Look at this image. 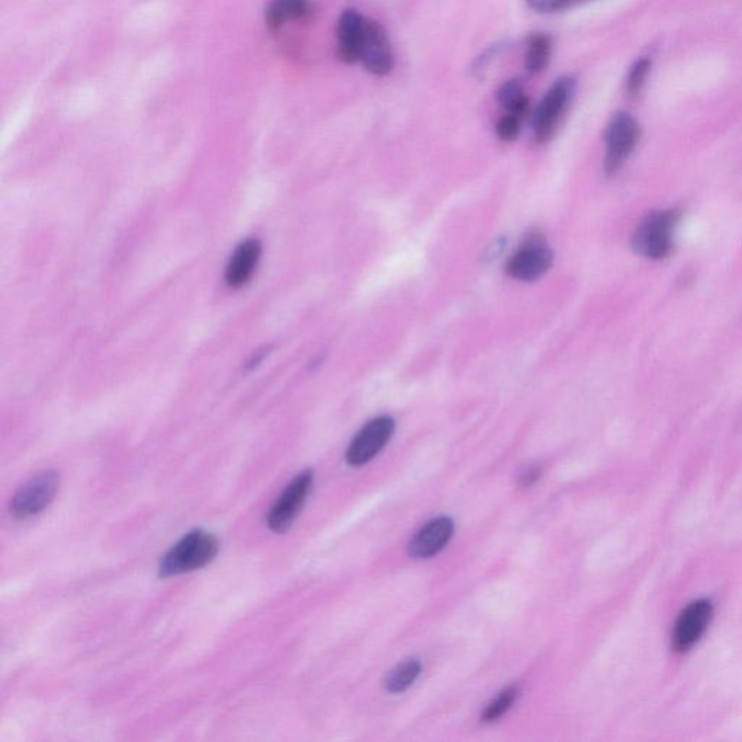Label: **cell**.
Returning <instances> with one entry per match:
<instances>
[{"label": "cell", "instance_id": "cell-1", "mask_svg": "<svg viewBox=\"0 0 742 742\" xmlns=\"http://www.w3.org/2000/svg\"><path fill=\"white\" fill-rule=\"evenodd\" d=\"M218 551L219 541L214 534L203 529H193L161 558L158 576L169 579L202 569L215 560Z\"/></svg>", "mask_w": 742, "mask_h": 742}, {"label": "cell", "instance_id": "cell-18", "mask_svg": "<svg viewBox=\"0 0 742 742\" xmlns=\"http://www.w3.org/2000/svg\"><path fill=\"white\" fill-rule=\"evenodd\" d=\"M516 698H518V689H516V687H509V689H506L505 692L500 693L498 698L493 700V702L490 703L489 706H487L486 711L483 712V721H498L500 716L506 714V712L511 709V706L514 705Z\"/></svg>", "mask_w": 742, "mask_h": 742}, {"label": "cell", "instance_id": "cell-19", "mask_svg": "<svg viewBox=\"0 0 742 742\" xmlns=\"http://www.w3.org/2000/svg\"><path fill=\"white\" fill-rule=\"evenodd\" d=\"M650 70L651 60H648V58H640V60H637L632 64L627 77V90L629 95H637V93H640V90L643 89V86L645 85V80H647L648 74H650Z\"/></svg>", "mask_w": 742, "mask_h": 742}, {"label": "cell", "instance_id": "cell-14", "mask_svg": "<svg viewBox=\"0 0 742 742\" xmlns=\"http://www.w3.org/2000/svg\"><path fill=\"white\" fill-rule=\"evenodd\" d=\"M311 14L309 0H272L266 12L269 28L283 27L287 22L300 21Z\"/></svg>", "mask_w": 742, "mask_h": 742}, {"label": "cell", "instance_id": "cell-15", "mask_svg": "<svg viewBox=\"0 0 742 742\" xmlns=\"http://www.w3.org/2000/svg\"><path fill=\"white\" fill-rule=\"evenodd\" d=\"M499 105L505 109L506 114L524 118L529 111V99L525 93L524 86L516 80L503 83L498 90Z\"/></svg>", "mask_w": 742, "mask_h": 742}, {"label": "cell", "instance_id": "cell-20", "mask_svg": "<svg viewBox=\"0 0 742 742\" xmlns=\"http://www.w3.org/2000/svg\"><path fill=\"white\" fill-rule=\"evenodd\" d=\"M521 118L514 115H503L496 124V135L502 141H514L521 134Z\"/></svg>", "mask_w": 742, "mask_h": 742}, {"label": "cell", "instance_id": "cell-9", "mask_svg": "<svg viewBox=\"0 0 742 742\" xmlns=\"http://www.w3.org/2000/svg\"><path fill=\"white\" fill-rule=\"evenodd\" d=\"M714 615L711 600L700 599L690 603L680 614L671 635V647L676 653H687L705 634Z\"/></svg>", "mask_w": 742, "mask_h": 742}, {"label": "cell", "instance_id": "cell-10", "mask_svg": "<svg viewBox=\"0 0 742 742\" xmlns=\"http://www.w3.org/2000/svg\"><path fill=\"white\" fill-rule=\"evenodd\" d=\"M360 63L374 76H386L392 72L395 57L389 35L379 22H367L366 38L361 50Z\"/></svg>", "mask_w": 742, "mask_h": 742}, {"label": "cell", "instance_id": "cell-16", "mask_svg": "<svg viewBox=\"0 0 742 742\" xmlns=\"http://www.w3.org/2000/svg\"><path fill=\"white\" fill-rule=\"evenodd\" d=\"M551 43L550 38L544 34H534L528 40L527 51H525V69L529 74L544 72L550 63Z\"/></svg>", "mask_w": 742, "mask_h": 742}, {"label": "cell", "instance_id": "cell-5", "mask_svg": "<svg viewBox=\"0 0 742 742\" xmlns=\"http://www.w3.org/2000/svg\"><path fill=\"white\" fill-rule=\"evenodd\" d=\"M553 251L543 235L531 234L509 258L506 273L519 282H534L550 270Z\"/></svg>", "mask_w": 742, "mask_h": 742}, {"label": "cell", "instance_id": "cell-8", "mask_svg": "<svg viewBox=\"0 0 742 742\" xmlns=\"http://www.w3.org/2000/svg\"><path fill=\"white\" fill-rule=\"evenodd\" d=\"M395 428L396 424L392 416H379L370 421L358 432L357 437L348 447L347 454H345L347 463L354 467L369 463L389 443Z\"/></svg>", "mask_w": 742, "mask_h": 742}, {"label": "cell", "instance_id": "cell-2", "mask_svg": "<svg viewBox=\"0 0 742 742\" xmlns=\"http://www.w3.org/2000/svg\"><path fill=\"white\" fill-rule=\"evenodd\" d=\"M682 214L677 209L650 212L632 235V248L648 260H664L674 248V231Z\"/></svg>", "mask_w": 742, "mask_h": 742}, {"label": "cell", "instance_id": "cell-22", "mask_svg": "<svg viewBox=\"0 0 742 742\" xmlns=\"http://www.w3.org/2000/svg\"><path fill=\"white\" fill-rule=\"evenodd\" d=\"M541 477V470L538 467H531V469L525 470L524 473L519 476V485L522 487H529L534 485Z\"/></svg>", "mask_w": 742, "mask_h": 742}, {"label": "cell", "instance_id": "cell-12", "mask_svg": "<svg viewBox=\"0 0 742 742\" xmlns=\"http://www.w3.org/2000/svg\"><path fill=\"white\" fill-rule=\"evenodd\" d=\"M454 534V521L447 516L434 519L425 525L409 544V553L414 558H431L443 551Z\"/></svg>", "mask_w": 742, "mask_h": 742}, {"label": "cell", "instance_id": "cell-11", "mask_svg": "<svg viewBox=\"0 0 742 742\" xmlns=\"http://www.w3.org/2000/svg\"><path fill=\"white\" fill-rule=\"evenodd\" d=\"M369 19L357 11H345L338 19L337 48L338 57L347 64L360 63L361 50L366 38Z\"/></svg>", "mask_w": 742, "mask_h": 742}, {"label": "cell", "instance_id": "cell-7", "mask_svg": "<svg viewBox=\"0 0 742 742\" xmlns=\"http://www.w3.org/2000/svg\"><path fill=\"white\" fill-rule=\"evenodd\" d=\"M312 482H314V473L306 470L298 474L286 487L285 492L274 503L269 518H267V524L272 531L283 534L290 528L296 516L299 515L300 509L305 505L306 498L311 492Z\"/></svg>", "mask_w": 742, "mask_h": 742}, {"label": "cell", "instance_id": "cell-3", "mask_svg": "<svg viewBox=\"0 0 742 742\" xmlns=\"http://www.w3.org/2000/svg\"><path fill=\"white\" fill-rule=\"evenodd\" d=\"M576 95V80L564 76L554 82L532 112V129L537 143H547L554 137L571 100Z\"/></svg>", "mask_w": 742, "mask_h": 742}, {"label": "cell", "instance_id": "cell-13", "mask_svg": "<svg viewBox=\"0 0 742 742\" xmlns=\"http://www.w3.org/2000/svg\"><path fill=\"white\" fill-rule=\"evenodd\" d=\"M260 256V241L247 240L245 243L238 245L237 250L229 260L227 272H225L228 286L238 289V287L247 285L254 272H256Z\"/></svg>", "mask_w": 742, "mask_h": 742}, {"label": "cell", "instance_id": "cell-17", "mask_svg": "<svg viewBox=\"0 0 742 742\" xmlns=\"http://www.w3.org/2000/svg\"><path fill=\"white\" fill-rule=\"evenodd\" d=\"M422 664L418 658H409L399 664L392 673L387 676L385 687L390 693H402L414 685L419 674H421Z\"/></svg>", "mask_w": 742, "mask_h": 742}, {"label": "cell", "instance_id": "cell-21", "mask_svg": "<svg viewBox=\"0 0 742 742\" xmlns=\"http://www.w3.org/2000/svg\"><path fill=\"white\" fill-rule=\"evenodd\" d=\"M527 2L535 11L548 14V12H556L563 8L569 0H527Z\"/></svg>", "mask_w": 742, "mask_h": 742}, {"label": "cell", "instance_id": "cell-6", "mask_svg": "<svg viewBox=\"0 0 742 742\" xmlns=\"http://www.w3.org/2000/svg\"><path fill=\"white\" fill-rule=\"evenodd\" d=\"M60 476L56 471H44L32 477L12 499L11 512L18 519H28L41 514L56 498Z\"/></svg>", "mask_w": 742, "mask_h": 742}, {"label": "cell", "instance_id": "cell-4", "mask_svg": "<svg viewBox=\"0 0 742 742\" xmlns=\"http://www.w3.org/2000/svg\"><path fill=\"white\" fill-rule=\"evenodd\" d=\"M640 135V125L634 116L627 112H618L612 116L605 135V172L608 176H614L624 166L625 161L634 153Z\"/></svg>", "mask_w": 742, "mask_h": 742}]
</instances>
